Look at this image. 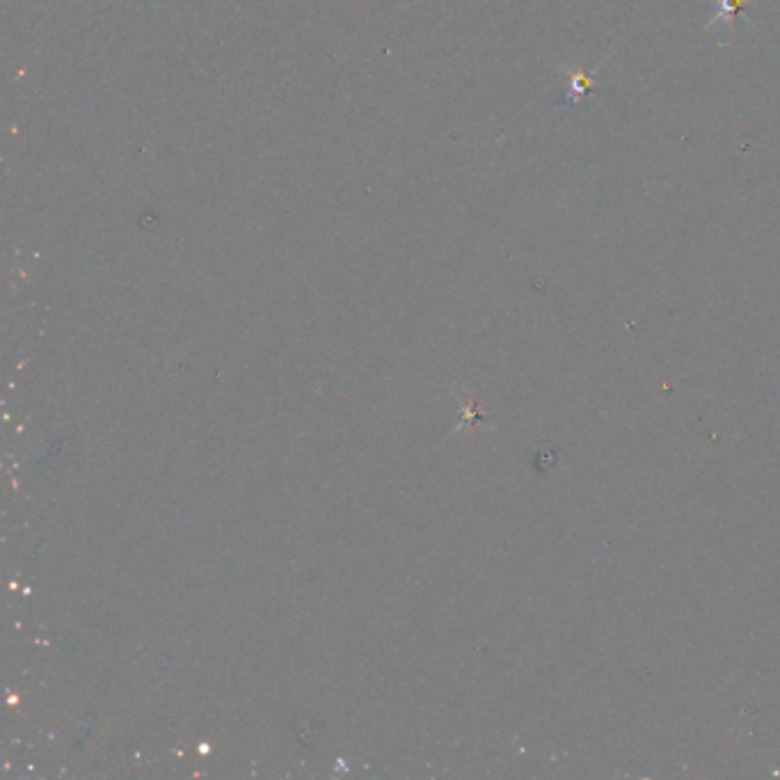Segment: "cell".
<instances>
[{"instance_id": "7a4b0ae2", "label": "cell", "mask_w": 780, "mask_h": 780, "mask_svg": "<svg viewBox=\"0 0 780 780\" xmlns=\"http://www.w3.org/2000/svg\"><path fill=\"white\" fill-rule=\"evenodd\" d=\"M746 5H751V0H716V17L707 23L705 30L712 33L716 26H721L726 28L728 33H732V28H735V14L744 10Z\"/></svg>"}, {"instance_id": "6da1fadb", "label": "cell", "mask_w": 780, "mask_h": 780, "mask_svg": "<svg viewBox=\"0 0 780 780\" xmlns=\"http://www.w3.org/2000/svg\"><path fill=\"white\" fill-rule=\"evenodd\" d=\"M565 74L570 76V87L565 92V99L561 101V106L575 108L581 101L588 99V92L595 83V74H598V67L591 71H584L581 67H565Z\"/></svg>"}]
</instances>
